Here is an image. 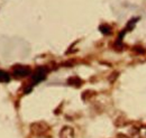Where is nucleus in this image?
<instances>
[{
  "label": "nucleus",
  "instance_id": "nucleus-6",
  "mask_svg": "<svg viewBox=\"0 0 146 138\" xmlns=\"http://www.w3.org/2000/svg\"><path fill=\"white\" fill-rule=\"evenodd\" d=\"M10 80V76L8 75V73L0 71V82H8Z\"/></svg>",
  "mask_w": 146,
  "mask_h": 138
},
{
  "label": "nucleus",
  "instance_id": "nucleus-8",
  "mask_svg": "<svg viewBox=\"0 0 146 138\" xmlns=\"http://www.w3.org/2000/svg\"><path fill=\"white\" fill-rule=\"evenodd\" d=\"M100 31L102 34H106V35H109L111 33V28H110L108 25H102L100 26Z\"/></svg>",
  "mask_w": 146,
  "mask_h": 138
},
{
  "label": "nucleus",
  "instance_id": "nucleus-5",
  "mask_svg": "<svg viewBox=\"0 0 146 138\" xmlns=\"http://www.w3.org/2000/svg\"><path fill=\"white\" fill-rule=\"evenodd\" d=\"M129 137L130 138H141L142 135H141V130L137 129V128H131L129 130Z\"/></svg>",
  "mask_w": 146,
  "mask_h": 138
},
{
  "label": "nucleus",
  "instance_id": "nucleus-3",
  "mask_svg": "<svg viewBox=\"0 0 146 138\" xmlns=\"http://www.w3.org/2000/svg\"><path fill=\"white\" fill-rule=\"evenodd\" d=\"M13 73L17 78H23V76H27L31 74V69L27 66H16Z\"/></svg>",
  "mask_w": 146,
  "mask_h": 138
},
{
  "label": "nucleus",
  "instance_id": "nucleus-4",
  "mask_svg": "<svg viewBox=\"0 0 146 138\" xmlns=\"http://www.w3.org/2000/svg\"><path fill=\"white\" fill-rule=\"evenodd\" d=\"M60 137L61 138H74V129L72 127H63L62 130L60 131Z\"/></svg>",
  "mask_w": 146,
  "mask_h": 138
},
{
  "label": "nucleus",
  "instance_id": "nucleus-2",
  "mask_svg": "<svg viewBox=\"0 0 146 138\" xmlns=\"http://www.w3.org/2000/svg\"><path fill=\"white\" fill-rule=\"evenodd\" d=\"M48 130V127L46 123L44 122H36L34 125H32V131L36 135H43Z\"/></svg>",
  "mask_w": 146,
  "mask_h": 138
},
{
  "label": "nucleus",
  "instance_id": "nucleus-1",
  "mask_svg": "<svg viewBox=\"0 0 146 138\" xmlns=\"http://www.w3.org/2000/svg\"><path fill=\"white\" fill-rule=\"evenodd\" d=\"M46 73H47V70L45 69V68H39V69H37L36 71L34 72V74L32 75L33 82H34V83H38V82L43 81V80L46 78Z\"/></svg>",
  "mask_w": 146,
  "mask_h": 138
},
{
  "label": "nucleus",
  "instance_id": "nucleus-7",
  "mask_svg": "<svg viewBox=\"0 0 146 138\" xmlns=\"http://www.w3.org/2000/svg\"><path fill=\"white\" fill-rule=\"evenodd\" d=\"M69 84H72V86H80L81 84V80L79 79V78H71V79H69Z\"/></svg>",
  "mask_w": 146,
  "mask_h": 138
}]
</instances>
